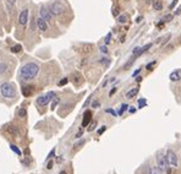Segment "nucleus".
<instances>
[{"label":"nucleus","mask_w":181,"mask_h":174,"mask_svg":"<svg viewBox=\"0 0 181 174\" xmlns=\"http://www.w3.org/2000/svg\"><path fill=\"white\" fill-rule=\"evenodd\" d=\"M27 21H28V9H23L19 16V23L21 26H24L27 23Z\"/></svg>","instance_id":"7"},{"label":"nucleus","mask_w":181,"mask_h":174,"mask_svg":"<svg viewBox=\"0 0 181 174\" xmlns=\"http://www.w3.org/2000/svg\"><path fill=\"white\" fill-rule=\"evenodd\" d=\"M136 81H137V82H141V81H142V76H138V77L136 79Z\"/></svg>","instance_id":"41"},{"label":"nucleus","mask_w":181,"mask_h":174,"mask_svg":"<svg viewBox=\"0 0 181 174\" xmlns=\"http://www.w3.org/2000/svg\"><path fill=\"white\" fill-rule=\"evenodd\" d=\"M115 92H116V87H114V88H113V90L110 91V93H109V96H113V95H114Z\"/></svg>","instance_id":"36"},{"label":"nucleus","mask_w":181,"mask_h":174,"mask_svg":"<svg viewBox=\"0 0 181 174\" xmlns=\"http://www.w3.org/2000/svg\"><path fill=\"white\" fill-rule=\"evenodd\" d=\"M96 125H97V123H96V121L90 123V125H89V128H88V131H92V130H94V129H96Z\"/></svg>","instance_id":"26"},{"label":"nucleus","mask_w":181,"mask_h":174,"mask_svg":"<svg viewBox=\"0 0 181 174\" xmlns=\"http://www.w3.org/2000/svg\"><path fill=\"white\" fill-rule=\"evenodd\" d=\"M22 93L24 97H29L32 93H33V86H24L22 87Z\"/></svg>","instance_id":"12"},{"label":"nucleus","mask_w":181,"mask_h":174,"mask_svg":"<svg viewBox=\"0 0 181 174\" xmlns=\"http://www.w3.org/2000/svg\"><path fill=\"white\" fill-rule=\"evenodd\" d=\"M165 158H167L168 165H170V167H174V168L177 167V156H176V153L172 150H168L167 151Z\"/></svg>","instance_id":"4"},{"label":"nucleus","mask_w":181,"mask_h":174,"mask_svg":"<svg viewBox=\"0 0 181 174\" xmlns=\"http://www.w3.org/2000/svg\"><path fill=\"white\" fill-rule=\"evenodd\" d=\"M60 174H68V173L65 172V170H61V172H60Z\"/></svg>","instance_id":"44"},{"label":"nucleus","mask_w":181,"mask_h":174,"mask_svg":"<svg viewBox=\"0 0 181 174\" xmlns=\"http://www.w3.org/2000/svg\"><path fill=\"white\" fill-rule=\"evenodd\" d=\"M151 174H162V172H160V169L158 167H153L151 169Z\"/></svg>","instance_id":"24"},{"label":"nucleus","mask_w":181,"mask_h":174,"mask_svg":"<svg viewBox=\"0 0 181 174\" xmlns=\"http://www.w3.org/2000/svg\"><path fill=\"white\" fill-rule=\"evenodd\" d=\"M138 91H139V88H138V87H135V88H132V90H130L129 92L126 93V98H129V99H132L134 97H136V95L138 93Z\"/></svg>","instance_id":"13"},{"label":"nucleus","mask_w":181,"mask_h":174,"mask_svg":"<svg viewBox=\"0 0 181 174\" xmlns=\"http://www.w3.org/2000/svg\"><path fill=\"white\" fill-rule=\"evenodd\" d=\"M37 26H38V28L42 31V32L47 31V28H48V25H47L45 20H43L42 17H38L37 19Z\"/></svg>","instance_id":"11"},{"label":"nucleus","mask_w":181,"mask_h":174,"mask_svg":"<svg viewBox=\"0 0 181 174\" xmlns=\"http://www.w3.org/2000/svg\"><path fill=\"white\" fill-rule=\"evenodd\" d=\"M39 71V66L38 64L36 63H27L24 64L21 70H20V74H21V77L23 80H32L37 76V74Z\"/></svg>","instance_id":"1"},{"label":"nucleus","mask_w":181,"mask_h":174,"mask_svg":"<svg viewBox=\"0 0 181 174\" xmlns=\"http://www.w3.org/2000/svg\"><path fill=\"white\" fill-rule=\"evenodd\" d=\"M146 103H147L146 99H139V101H138V105H139L138 108H143V107L146 105Z\"/></svg>","instance_id":"25"},{"label":"nucleus","mask_w":181,"mask_h":174,"mask_svg":"<svg viewBox=\"0 0 181 174\" xmlns=\"http://www.w3.org/2000/svg\"><path fill=\"white\" fill-rule=\"evenodd\" d=\"M47 168L48 169H52L53 168V161H49V163L47 164Z\"/></svg>","instance_id":"35"},{"label":"nucleus","mask_w":181,"mask_h":174,"mask_svg":"<svg viewBox=\"0 0 181 174\" xmlns=\"http://www.w3.org/2000/svg\"><path fill=\"white\" fill-rule=\"evenodd\" d=\"M90 121H92V112L90 110H86L83 114V119H82V128L88 126Z\"/></svg>","instance_id":"8"},{"label":"nucleus","mask_w":181,"mask_h":174,"mask_svg":"<svg viewBox=\"0 0 181 174\" xmlns=\"http://www.w3.org/2000/svg\"><path fill=\"white\" fill-rule=\"evenodd\" d=\"M0 92L5 98H14L16 96V90L10 82H3L0 85Z\"/></svg>","instance_id":"2"},{"label":"nucleus","mask_w":181,"mask_h":174,"mask_svg":"<svg viewBox=\"0 0 181 174\" xmlns=\"http://www.w3.org/2000/svg\"><path fill=\"white\" fill-rule=\"evenodd\" d=\"M21 49H22V47H21L20 44H16V45H14V47L11 48V52H12V53H20Z\"/></svg>","instance_id":"20"},{"label":"nucleus","mask_w":181,"mask_h":174,"mask_svg":"<svg viewBox=\"0 0 181 174\" xmlns=\"http://www.w3.org/2000/svg\"><path fill=\"white\" fill-rule=\"evenodd\" d=\"M17 114H19V117H21V118H26L27 117V110L24 109V108H20L19 112H17Z\"/></svg>","instance_id":"19"},{"label":"nucleus","mask_w":181,"mask_h":174,"mask_svg":"<svg viewBox=\"0 0 181 174\" xmlns=\"http://www.w3.org/2000/svg\"><path fill=\"white\" fill-rule=\"evenodd\" d=\"M126 21H127V16H126V15H121V16H119L118 22H120V23H125Z\"/></svg>","instance_id":"21"},{"label":"nucleus","mask_w":181,"mask_h":174,"mask_svg":"<svg viewBox=\"0 0 181 174\" xmlns=\"http://www.w3.org/2000/svg\"><path fill=\"white\" fill-rule=\"evenodd\" d=\"M176 3H177V0H174V1H172V4L170 5V9H174V6L176 5Z\"/></svg>","instance_id":"37"},{"label":"nucleus","mask_w":181,"mask_h":174,"mask_svg":"<svg viewBox=\"0 0 181 174\" xmlns=\"http://www.w3.org/2000/svg\"><path fill=\"white\" fill-rule=\"evenodd\" d=\"M10 148H11V150L15 152V153H17L19 156H21L22 155V152H21V150H20V148L17 147V146H16V145H14V144H11L10 145Z\"/></svg>","instance_id":"18"},{"label":"nucleus","mask_w":181,"mask_h":174,"mask_svg":"<svg viewBox=\"0 0 181 174\" xmlns=\"http://www.w3.org/2000/svg\"><path fill=\"white\" fill-rule=\"evenodd\" d=\"M54 155H55V148H53V150L50 151V153L48 155V160H50V158H53L54 157Z\"/></svg>","instance_id":"30"},{"label":"nucleus","mask_w":181,"mask_h":174,"mask_svg":"<svg viewBox=\"0 0 181 174\" xmlns=\"http://www.w3.org/2000/svg\"><path fill=\"white\" fill-rule=\"evenodd\" d=\"M135 112H136L135 108H130V113H135Z\"/></svg>","instance_id":"42"},{"label":"nucleus","mask_w":181,"mask_h":174,"mask_svg":"<svg viewBox=\"0 0 181 174\" xmlns=\"http://www.w3.org/2000/svg\"><path fill=\"white\" fill-rule=\"evenodd\" d=\"M127 108H129V105H127V104H122V105H121V108H120V110H119V113H118V114H119V115H122V114H124V113H125V110H126Z\"/></svg>","instance_id":"22"},{"label":"nucleus","mask_w":181,"mask_h":174,"mask_svg":"<svg viewBox=\"0 0 181 174\" xmlns=\"http://www.w3.org/2000/svg\"><path fill=\"white\" fill-rule=\"evenodd\" d=\"M181 79V72L180 71H174L170 74V80L171 81H179Z\"/></svg>","instance_id":"15"},{"label":"nucleus","mask_w":181,"mask_h":174,"mask_svg":"<svg viewBox=\"0 0 181 174\" xmlns=\"http://www.w3.org/2000/svg\"><path fill=\"white\" fill-rule=\"evenodd\" d=\"M157 163H158V168L160 169V172H165L168 168V163H167V158L163 153H158L157 156Z\"/></svg>","instance_id":"5"},{"label":"nucleus","mask_w":181,"mask_h":174,"mask_svg":"<svg viewBox=\"0 0 181 174\" xmlns=\"http://www.w3.org/2000/svg\"><path fill=\"white\" fill-rule=\"evenodd\" d=\"M50 12H52L53 16H59V15H61L64 12V7L59 3H55V4H53L50 6Z\"/></svg>","instance_id":"6"},{"label":"nucleus","mask_w":181,"mask_h":174,"mask_svg":"<svg viewBox=\"0 0 181 174\" xmlns=\"http://www.w3.org/2000/svg\"><path fill=\"white\" fill-rule=\"evenodd\" d=\"M99 105H101V103L98 102V101H94V102L92 103V107H93V108H99Z\"/></svg>","instance_id":"32"},{"label":"nucleus","mask_w":181,"mask_h":174,"mask_svg":"<svg viewBox=\"0 0 181 174\" xmlns=\"http://www.w3.org/2000/svg\"><path fill=\"white\" fill-rule=\"evenodd\" d=\"M81 135H82V132H81V131H80V132H78V134H77V135H76V139H78V137H81Z\"/></svg>","instance_id":"43"},{"label":"nucleus","mask_w":181,"mask_h":174,"mask_svg":"<svg viewBox=\"0 0 181 174\" xmlns=\"http://www.w3.org/2000/svg\"><path fill=\"white\" fill-rule=\"evenodd\" d=\"M154 65H155V61H152V63H149V64L147 65V70H149V71H151V70L153 69V66H154Z\"/></svg>","instance_id":"28"},{"label":"nucleus","mask_w":181,"mask_h":174,"mask_svg":"<svg viewBox=\"0 0 181 174\" xmlns=\"http://www.w3.org/2000/svg\"><path fill=\"white\" fill-rule=\"evenodd\" d=\"M110 37H111V33H109V35L105 37V43H106V44H108V43L110 42Z\"/></svg>","instance_id":"33"},{"label":"nucleus","mask_w":181,"mask_h":174,"mask_svg":"<svg viewBox=\"0 0 181 174\" xmlns=\"http://www.w3.org/2000/svg\"><path fill=\"white\" fill-rule=\"evenodd\" d=\"M68 82H69V79H68V77H64L61 81H59V84H57V86H60V87H61V86H65V85L68 84Z\"/></svg>","instance_id":"23"},{"label":"nucleus","mask_w":181,"mask_h":174,"mask_svg":"<svg viewBox=\"0 0 181 174\" xmlns=\"http://www.w3.org/2000/svg\"><path fill=\"white\" fill-rule=\"evenodd\" d=\"M57 103H59V98H55L54 102H53V104H52V109H55V107L57 105Z\"/></svg>","instance_id":"27"},{"label":"nucleus","mask_w":181,"mask_h":174,"mask_svg":"<svg viewBox=\"0 0 181 174\" xmlns=\"http://www.w3.org/2000/svg\"><path fill=\"white\" fill-rule=\"evenodd\" d=\"M15 1H16V0H7V3H9L10 5H14V4H15Z\"/></svg>","instance_id":"39"},{"label":"nucleus","mask_w":181,"mask_h":174,"mask_svg":"<svg viewBox=\"0 0 181 174\" xmlns=\"http://www.w3.org/2000/svg\"><path fill=\"white\" fill-rule=\"evenodd\" d=\"M152 5H153V9L157 10V11H160V10L163 9L162 0H153V1H152Z\"/></svg>","instance_id":"14"},{"label":"nucleus","mask_w":181,"mask_h":174,"mask_svg":"<svg viewBox=\"0 0 181 174\" xmlns=\"http://www.w3.org/2000/svg\"><path fill=\"white\" fill-rule=\"evenodd\" d=\"M55 96H56L55 92L50 91V92H48V93H45V95H43V96L38 97V98H37V104L40 105V107H44V105L49 104V102H52L53 99L55 98Z\"/></svg>","instance_id":"3"},{"label":"nucleus","mask_w":181,"mask_h":174,"mask_svg":"<svg viewBox=\"0 0 181 174\" xmlns=\"http://www.w3.org/2000/svg\"><path fill=\"white\" fill-rule=\"evenodd\" d=\"M40 17H42L43 20H50L52 17H53V15H52V12H50V10H48L47 7H42V9H40Z\"/></svg>","instance_id":"10"},{"label":"nucleus","mask_w":181,"mask_h":174,"mask_svg":"<svg viewBox=\"0 0 181 174\" xmlns=\"http://www.w3.org/2000/svg\"><path fill=\"white\" fill-rule=\"evenodd\" d=\"M101 52L102 53H108V49H106L105 45H103V47H101Z\"/></svg>","instance_id":"34"},{"label":"nucleus","mask_w":181,"mask_h":174,"mask_svg":"<svg viewBox=\"0 0 181 174\" xmlns=\"http://www.w3.org/2000/svg\"><path fill=\"white\" fill-rule=\"evenodd\" d=\"M7 68H9V65H7L6 63H0V75H3V74L7 70Z\"/></svg>","instance_id":"17"},{"label":"nucleus","mask_w":181,"mask_h":174,"mask_svg":"<svg viewBox=\"0 0 181 174\" xmlns=\"http://www.w3.org/2000/svg\"><path fill=\"white\" fill-rule=\"evenodd\" d=\"M172 20V16L171 15H165V16H164V17H163V20H162V22L158 25V26H160V25H162V26H163V25L164 23H165V22H169V21H171Z\"/></svg>","instance_id":"16"},{"label":"nucleus","mask_w":181,"mask_h":174,"mask_svg":"<svg viewBox=\"0 0 181 174\" xmlns=\"http://www.w3.org/2000/svg\"><path fill=\"white\" fill-rule=\"evenodd\" d=\"M139 71H141V69H138V70H136V71L134 72V75H132V76H136V75H137V74H138Z\"/></svg>","instance_id":"40"},{"label":"nucleus","mask_w":181,"mask_h":174,"mask_svg":"<svg viewBox=\"0 0 181 174\" xmlns=\"http://www.w3.org/2000/svg\"><path fill=\"white\" fill-rule=\"evenodd\" d=\"M101 63H104V64L108 65V64H109V60H106V59H102V60H101Z\"/></svg>","instance_id":"38"},{"label":"nucleus","mask_w":181,"mask_h":174,"mask_svg":"<svg viewBox=\"0 0 181 174\" xmlns=\"http://www.w3.org/2000/svg\"><path fill=\"white\" fill-rule=\"evenodd\" d=\"M105 130H106V126H105V125H103V126H102L99 130H98V135H102Z\"/></svg>","instance_id":"29"},{"label":"nucleus","mask_w":181,"mask_h":174,"mask_svg":"<svg viewBox=\"0 0 181 174\" xmlns=\"http://www.w3.org/2000/svg\"><path fill=\"white\" fill-rule=\"evenodd\" d=\"M105 112H106V113H109V114H113L114 117H116V113H115V110H113V109H110V108L105 109Z\"/></svg>","instance_id":"31"},{"label":"nucleus","mask_w":181,"mask_h":174,"mask_svg":"<svg viewBox=\"0 0 181 174\" xmlns=\"http://www.w3.org/2000/svg\"><path fill=\"white\" fill-rule=\"evenodd\" d=\"M152 47V44L149 43V44H146L144 47H137V48H135L134 49V56H138V55H141L142 53H144V52H147L148 49H149Z\"/></svg>","instance_id":"9"}]
</instances>
